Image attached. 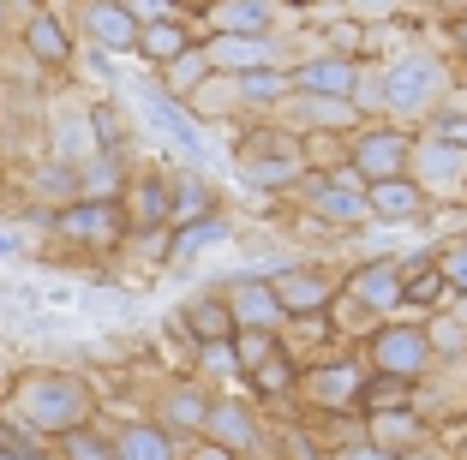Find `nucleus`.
<instances>
[{
	"mask_svg": "<svg viewBox=\"0 0 467 460\" xmlns=\"http://www.w3.org/2000/svg\"><path fill=\"white\" fill-rule=\"evenodd\" d=\"M443 90H450L443 60L438 55H408V60H396L389 78H384V108L389 114H426V108H438Z\"/></svg>",
	"mask_w": 467,
	"mask_h": 460,
	"instance_id": "f257e3e1",
	"label": "nucleus"
},
{
	"mask_svg": "<svg viewBox=\"0 0 467 460\" xmlns=\"http://www.w3.org/2000/svg\"><path fill=\"white\" fill-rule=\"evenodd\" d=\"M413 179L426 186V198H462L467 191V149L450 144V138L413 144Z\"/></svg>",
	"mask_w": 467,
	"mask_h": 460,
	"instance_id": "f03ea898",
	"label": "nucleus"
},
{
	"mask_svg": "<svg viewBox=\"0 0 467 460\" xmlns=\"http://www.w3.org/2000/svg\"><path fill=\"white\" fill-rule=\"evenodd\" d=\"M438 353H431V335L426 329H408V323H389L371 335V365L384 377H420Z\"/></svg>",
	"mask_w": 467,
	"mask_h": 460,
	"instance_id": "7ed1b4c3",
	"label": "nucleus"
},
{
	"mask_svg": "<svg viewBox=\"0 0 467 460\" xmlns=\"http://www.w3.org/2000/svg\"><path fill=\"white\" fill-rule=\"evenodd\" d=\"M354 168L366 174V186H378V179H401L413 168V138H401V132H366L354 144Z\"/></svg>",
	"mask_w": 467,
	"mask_h": 460,
	"instance_id": "20e7f679",
	"label": "nucleus"
},
{
	"mask_svg": "<svg viewBox=\"0 0 467 460\" xmlns=\"http://www.w3.org/2000/svg\"><path fill=\"white\" fill-rule=\"evenodd\" d=\"M371 216H384V221H413V216H426V186L420 179H378L371 186Z\"/></svg>",
	"mask_w": 467,
	"mask_h": 460,
	"instance_id": "39448f33",
	"label": "nucleus"
},
{
	"mask_svg": "<svg viewBox=\"0 0 467 460\" xmlns=\"http://www.w3.org/2000/svg\"><path fill=\"white\" fill-rule=\"evenodd\" d=\"M354 299L371 305V312H396L401 299H408V275H401L396 263H371V270L354 275Z\"/></svg>",
	"mask_w": 467,
	"mask_h": 460,
	"instance_id": "423d86ee",
	"label": "nucleus"
},
{
	"mask_svg": "<svg viewBox=\"0 0 467 460\" xmlns=\"http://www.w3.org/2000/svg\"><path fill=\"white\" fill-rule=\"evenodd\" d=\"M420 436H426V424L413 419L408 406H378V413H371V443L389 448V455H396V448H413Z\"/></svg>",
	"mask_w": 467,
	"mask_h": 460,
	"instance_id": "0eeeda50",
	"label": "nucleus"
},
{
	"mask_svg": "<svg viewBox=\"0 0 467 460\" xmlns=\"http://www.w3.org/2000/svg\"><path fill=\"white\" fill-rule=\"evenodd\" d=\"M275 299H282V305H288V312H324V305H330V287L317 281V275H282V281H275Z\"/></svg>",
	"mask_w": 467,
	"mask_h": 460,
	"instance_id": "6e6552de",
	"label": "nucleus"
},
{
	"mask_svg": "<svg viewBox=\"0 0 467 460\" xmlns=\"http://www.w3.org/2000/svg\"><path fill=\"white\" fill-rule=\"evenodd\" d=\"M300 90H317V96H354L359 90V72L348 60H317V66L300 72Z\"/></svg>",
	"mask_w": 467,
	"mask_h": 460,
	"instance_id": "1a4fd4ad",
	"label": "nucleus"
},
{
	"mask_svg": "<svg viewBox=\"0 0 467 460\" xmlns=\"http://www.w3.org/2000/svg\"><path fill=\"white\" fill-rule=\"evenodd\" d=\"M144 108H150V120H162L168 132H174V144L186 149V156H204V138H198V126L186 120L174 102H162V96H144Z\"/></svg>",
	"mask_w": 467,
	"mask_h": 460,
	"instance_id": "9d476101",
	"label": "nucleus"
},
{
	"mask_svg": "<svg viewBox=\"0 0 467 460\" xmlns=\"http://www.w3.org/2000/svg\"><path fill=\"white\" fill-rule=\"evenodd\" d=\"M426 335H431V353H443V359H462V353H467V323L455 312H443Z\"/></svg>",
	"mask_w": 467,
	"mask_h": 460,
	"instance_id": "9b49d317",
	"label": "nucleus"
},
{
	"mask_svg": "<svg viewBox=\"0 0 467 460\" xmlns=\"http://www.w3.org/2000/svg\"><path fill=\"white\" fill-rule=\"evenodd\" d=\"M443 270H438V258L426 263V270H408V305H438L443 299Z\"/></svg>",
	"mask_w": 467,
	"mask_h": 460,
	"instance_id": "f8f14e48",
	"label": "nucleus"
},
{
	"mask_svg": "<svg viewBox=\"0 0 467 460\" xmlns=\"http://www.w3.org/2000/svg\"><path fill=\"white\" fill-rule=\"evenodd\" d=\"M317 401H359V371L336 365V371H317Z\"/></svg>",
	"mask_w": 467,
	"mask_h": 460,
	"instance_id": "ddd939ff",
	"label": "nucleus"
},
{
	"mask_svg": "<svg viewBox=\"0 0 467 460\" xmlns=\"http://www.w3.org/2000/svg\"><path fill=\"white\" fill-rule=\"evenodd\" d=\"M438 270H443V281H450V293H467V240L443 245V251H438Z\"/></svg>",
	"mask_w": 467,
	"mask_h": 460,
	"instance_id": "4468645a",
	"label": "nucleus"
},
{
	"mask_svg": "<svg viewBox=\"0 0 467 460\" xmlns=\"http://www.w3.org/2000/svg\"><path fill=\"white\" fill-rule=\"evenodd\" d=\"M60 228H67V233H109V240H114V216H109V210H78V216H67Z\"/></svg>",
	"mask_w": 467,
	"mask_h": 460,
	"instance_id": "2eb2a0df",
	"label": "nucleus"
},
{
	"mask_svg": "<svg viewBox=\"0 0 467 460\" xmlns=\"http://www.w3.org/2000/svg\"><path fill=\"white\" fill-rule=\"evenodd\" d=\"M30 42H36L42 60H60V55H67V36H55V25H36V36H30Z\"/></svg>",
	"mask_w": 467,
	"mask_h": 460,
	"instance_id": "dca6fc26",
	"label": "nucleus"
},
{
	"mask_svg": "<svg viewBox=\"0 0 467 460\" xmlns=\"http://www.w3.org/2000/svg\"><path fill=\"white\" fill-rule=\"evenodd\" d=\"M216 233H222V221H204V228H186V233H180V251H198V245H210Z\"/></svg>",
	"mask_w": 467,
	"mask_h": 460,
	"instance_id": "f3484780",
	"label": "nucleus"
},
{
	"mask_svg": "<svg viewBox=\"0 0 467 460\" xmlns=\"http://www.w3.org/2000/svg\"><path fill=\"white\" fill-rule=\"evenodd\" d=\"M192 323H198V329H216V341L228 335V317H222V305H198V312H192Z\"/></svg>",
	"mask_w": 467,
	"mask_h": 460,
	"instance_id": "a211bd4d",
	"label": "nucleus"
},
{
	"mask_svg": "<svg viewBox=\"0 0 467 460\" xmlns=\"http://www.w3.org/2000/svg\"><path fill=\"white\" fill-rule=\"evenodd\" d=\"M180 48V30H150V55H174Z\"/></svg>",
	"mask_w": 467,
	"mask_h": 460,
	"instance_id": "6ab92c4d",
	"label": "nucleus"
},
{
	"mask_svg": "<svg viewBox=\"0 0 467 460\" xmlns=\"http://www.w3.org/2000/svg\"><path fill=\"white\" fill-rule=\"evenodd\" d=\"M359 6H366V13H389V6H396V0H359Z\"/></svg>",
	"mask_w": 467,
	"mask_h": 460,
	"instance_id": "aec40b11",
	"label": "nucleus"
},
{
	"mask_svg": "<svg viewBox=\"0 0 467 460\" xmlns=\"http://www.w3.org/2000/svg\"><path fill=\"white\" fill-rule=\"evenodd\" d=\"M0 258H13V240H0Z\"/></svg>",
	"mask_w": 467,
	"mask_h": 460,
	"instance_id": "412c9836",
	"label": "nucleus"
},
{
	"mask_svg": "<svg viewBox=\"0 0 467 460\" xmlns=\"http://www.w3.org/2000/svg\"><path fill=\"white\" fill-rule=\"evenodd\" d=\"M413 460H443V455H413Z\"/></svg>",
	"mask_w": 467,
	"mask_h": 460,
	"instance_id": "4be33fe9",
	"label": "nucleus"
},
{
	"mask_svg": "<svg viewBox=\"0 0 467 460\" xmlns=\"http://www.w3.org/2000/svg\"><path fill=\"white\" fill-rule=\"evenodd\" d=\"M462 6H467V0H462Z\"/></svg>",
	"mask_w": 467,
	"mask_h": 460,
	"instance_id": "5701e85b",
	"label": "nucleus"
}]
</instances>
